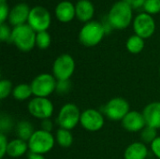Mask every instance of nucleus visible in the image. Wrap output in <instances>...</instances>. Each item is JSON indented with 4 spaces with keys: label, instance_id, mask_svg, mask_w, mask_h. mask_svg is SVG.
<instances>
[{
    "label": "nucleus",
    "instance_id": "nucleus-1",
    "mask_svg": "<svg viewBox=\"0 0 160 159\" xmlns=\"http://www.w3.org/2000/svg\"><path fill=\"white\" fill-rule=\"evenodd\" d=\"M132 7L123 0L116 2L111 7L108 14V22L114 29H125L132 21Z\"/></svg>",
    "mask_w": 160,
    "mask_h": 159
},
{
    "label": "nucleus",
    "instance_id": "nucleus-2",
    "mask_svg": "<svg viewBox=\"0 0 160 159\" xmlns=\"http://www.w3.org/2000/svg\"><path fill=\"white\" fill-rule=\"evenodd\" d=\"M37 33L28 24H22L12 29L11 40L22 52H29L36 46Z\"/></svg>",
    "mask_w": 160,
    "mask_h": 159
},
{
    "label": "nucleus",
    "instance_id": "nucleus-3",
    "mask_svg": "<svg viewBox=\"0 0 160 159\" xmlns=\"http://www.w3.org/2000/svg\"><path fill=\"white\" fill-rule=\"evenodd\" d=\"M106 34L104 25L96 21L86 22L79 33V40L85 47H94L98 45Z\"/></svg>",
    "mask_w": 160,
    "mask_h": 159
},
{
    "label": "nucleus",
    "instance_id": "nucleus-4",
    "mask_svg": "<svg viewBox=\"0 0 160 159\" xmlns=\"http://www.w3.org/2000/svg\"><path fill=\"white\" fill-rule=\"evenodd\" d=\"M28 142L29 151L44 155L49 153L54 146V138L51 132L39 129L33 133Z\"/></svg>",
    "mask_w": 160,
    "mask_h": 159
},
{
    "label": "nucleus",
    "instance_id": "nucleus-5",
    "mask_svg": "<svg viewBox=\"0 0 160 159\" xmlns=\"http://www.w3.org/2000/svg\"><path fill=\"white\" fill-rule=\"evenodd\" d=\"M56 79L49 73H42L34 78L30 83L33 95L37 97H47L55 91Z\"/></svg>",
    "mask_w": 160,
    "mask_h": 159
},
{
    "label": "nucleus",
    "instance_id": "nucleus-6",
    "mask_svg": "<svg viewBox=\"0 0 160 159\" xmlns=\"http://www.w3.org/2000/svg\"><path fill=\"white\" fill-rule=\"evenodd\" d=\"M81 114L82 113L77 105L67 103L60 109L56 122L61 128L71 130L80 123Z\"/></svg>",
    "mask_w": 160,
    "mask_h": 159
},
{
    "label": "nucleus",
    "instance_id": "nucleus-7",
    "mask_svg": "<svg viewBox=\"0 0 160 159\" xmlns=\"http://www.w3.org/2000/svg\"><path fill=\"white\" fill-rule=\"evenodd\" d=\"M75 71V61L68 53L58 56L52 65V75L57 81L69 80Z\"/></svg>",
    "mask_w": 160,
    "mask_h": 159
},
{
    "label": "nucleus",
    "instance_id": "nucleus-8",
    "mask_svg": "<svg viewBox=\"0 0 160 159\" xmlns=\"http://www.w3.org/2000/svg\"><path fill=\"white\" fill-rule=\"evenodd\" d=\"M27 24L36 32H42L47 31L51 24V14L47 8L37 6L31 8Z\"/></svg>",
    "mask_w": 160,
    "mask_h": 159
},
{
    "label": "nucleus",
    "instance_id": "nucleus-9",
    "mask_svg": "<svg viewBox=\"0 0 160 159\" xmlns=\"http://www.w3.org/2000/svg\"><path fill=\"white\" fill-rule=\"evenodd\" d=\"M105 115L112 121H122L130 112L128 102L123 97H113L107 102L103 110Z\"/></svg>",
    "mask_w": 160,
    "mask_h": 159
},
{
    "label": "nucleus",
    "instance_id": "nucleus-10",
    "mask_svg": "<svg viewBox=\"0 0 160 159\" xmlns=\"http://www.w3.org/2000/svg\"><path fill=\"white\" fill-rule=\"evenodd\" d=\"M28 112L35 118L40 120L50 119L53 112V104L47 97H35L28 103Z\"/></svg>",
    "mask_w": 160,
    "mask_h": 159
},
{
    "label": "nucleus",
    "instance_id": "nucleus-11",
    "mask_svg": "<svg viewBox=\"0 0 160 159\" xmlns=\"http://www.w3.org/2000/svg\"><path fill=\"white\" fill-rule=\"evenodd\" d=\"M133 29L135 35L144 38L152 37L156 30V22L152 15L142 12L136 16L133 22Z\"/></svg>",
    "mask_w": 160,
    "mask_h": 159
},
{
    "label": "nucleus",
    "instance_id": "nucleus-12",
    "mask_svg": "<svg viewBox=\"0 0 160 159\" xmlns=\"http://www.w3.org/2000/svg\"><path fill=\"white\" fill-rule=\"evenodd\" d=\"M104 123L105 120L103 114L95 109L85 110L81 114L80 124L87 131H98L103 127Z\"/></svg>",
    "mask_w": 160,
    "mask_h": 159
},
{
    "label": "nucleus",
    "instance_id": "nucleus-13",
    "mask_svg": "<svg viewBox=\"0 0 160 159\" xmlns=\"http://www.w3.org/2000/svg\"><path fill=\"white\" fill-rule=\"evenodd\" d=\"M122 126L129 132H138L142 131L146 127V123L142 113L137 111H132L124 117L122 120Z\"/></svg>",
    "mask_w": 160,
    "mask_h": 159
},
{
    "label": "nucleus",
    "instance_id": "nucleus-14",
    "mask_svg": "<svg viewBox=\"0 0 160 159\" xmlns=\"http://www.w3.org/2000/svg\"><path fill=\"white\" fill-rule=\"evenodd\" d=\"M31 8L24 3H20L13 7L8 15V21L11 25L14 27L25 24V22L28 21L29 13Z\"/></svg>",
    "mask_w": 160,
    "mask_h": 159
},
{
    "label": "nucleus",
    "instance_id": "nucleus-15",
    "mask_svg": "<svg viewBox=\"0 0 160 159\" xmlns=\"http://www.w3.org/2000/svg\"><path fill=\"white\" fill-rule=\"evenodd\" d=\"M143 117L146 126L160 129V102H152L143 110Z\"/></svg>",
    "mask_w": 160,
    "mask_h": 159
},
{
    "label": "nucleus",
    "instance_id": "nucleus-16",
    "mask_svg": "<svg viewBox=\"0 0 160 159\" xmlns=\"http://www.w3.org/2000/svg\"><path fill=\"white\" fill-rule=\"evenodd\" d=\"M55 16L62 22H68L76 16L75 6L69 1H62L55 7Z\"/></svg>",
    "mask_w": 160,
    "mask_h": 159
},
{
    "label": "nucleus",
    "instance_id": "nucleus-17",
    "mask_svg": "<svg viewBox=\"0 0 160 159\" xmlns=\"http://www.w3.org/2000/svg\"><path fill=\"white\" fill-rule=\"evenodd\" d=\"M76 17L83 22H88L94 16L95 8L91 1L79 0L75 5Z\"/></svg>",
    "mask_w": 160,
    "mask_h": 159
},
{
    "label": "nucleus",
    "instance_id": "nucleus-18",
    "mask_svg": "<svg viewBox=\"0 0 160 159\" xmlns=\"http://www.w3.org/2000/svg\"><path fill=\"white\" fill-rule=\"evenodd\" d=\"M148 155V149L145 143L138 142L128 146L124 153L125 159H145Z\"/></svg>",
    "mask_w": 160,
    "mask_h": 159
},
{
    "label": "nucleus",
    "instance_id": "nucleus-19",
    "mask_svg": "<svg viewBox=\"0 0 160 159\" xmlns=\"http://www.w3.org/2000/svg\"><path fill=\"white\" fill-rule=\"evenodd\" d=\"M28 149H29L28 142L18 138V139L12 140L8 142V149H7V155L12 158L21 157L27 152Z\"/></svg>",
    "mask_w": 160,
    "mask_h": 159
},
{
    "label": "nucleus",
    "instance_id": "nucleus-20",
    "mask_svg": "<svg viewBox=\"0 0 160 159\" xmlns=\"http://www.w3.org/2000/svg\"><path fill=\"white\" fill-rule=\"evenodd\" d=\"M34 132L35 131L32 124L26 120L20 121L16 126V133L18 135V138L25 142H28L30 140Z\"/></svg>",
    "mask_w": 160,
    "mask_h": 159
},
{
    "label": "nucleus",
    "instance_id": "nucleus-21",
    "mask_svg": "<svg viewBox=\"0 0 160 159\" xmlns=\"http://www.w3.org/2000/svg\"><path fill=\"white\" fill-rule=\"evenodd\" d=\"M32 95H33V92H32L31 85L27 83H20L16 85L12 91L13 97L20 101L28 99Z\"/></svg>",
    "mask_w": 160,
    "mask_h": 159
},
{
    "label": "nucleus",
    "instance_id": "nucleus-22",
    "mask_svg": "<svg viewBox=\"0 0 160 159\" xmlns=\"http://www.w3.org/2000/svg\"><path fill=\"white\" fill-rule=\"evenodd\" d=\"M55 138H56L57 143L64 148L70 147L73 143V136L70 130H68L65 128L60 127L59 129H57Z\"/></svg>",
    "mask_w": 160,
    "mask_h": 159
},
{
    "label": "nucleus",
    "instance_id": "nucleus-23",
    "mask_svg": "<svg viewBox=\"0 0 160 159\" xmlns=\"http://www.w3.org/2000/svg\"><path fill=\"white\" fill-rule=\"evenodd\" d=\"M144 48V40L142 37L133 35L127 40V49L131 53H139Z\"/></svg>",
    "mask_w": 160,
    "mask_h": 159
},
{
    "label": "nucleus",
    "instance_id": "nucleus-24",
    "mask_svg": "<svg viewBox=\"0 0 160 159\" xmlns=\"http://www.w3.org/2000/svg\"><path fill=\"white\" fill-rule=\"evenodd\" d=\"M158 138V129L146 126L141 131V140L143 143H152Z\"/></svg>",
    "mask_w": 160,
    "mask_h": 159
},
{
    "label": "nucleus",
    "instance_id": "nucleus-25",
    "mask_svg": "<svg viewBox=\"0 0 160 159\" xmlns=\"http://www.w3.org/2000/svg\"><path fill=\"white\" fill-rule=\"evenodd\" d=\"M51 36L47 31H42V32H38L37 33V37H36V45L42 50L47 49L50 45H51Z\"/></svg>",
    "mask_w": 160,
    "mask_h": 159
},
{
    "label": "nucleus",
    "instance_id": "nucleus-26",
    "mask_svg": "<svg viewBox=\"0 0 160 159\" xmlns=\"http://www.w3.org/2000/svg\"><path fill=\"white\" fill-rule=\"evenodd\" d=\"M146 13L153 15L160 12V0H146L143 5Z\"/></svg>",
    "mask_w": 160,
    "mask_h": 159
},
{
    "label": "nucleus",
    "instance_id": "nucleus-27",
    "mask_svg": "<svg viewBox=\"0 0 160 159\" xmlns=\"http://www.w3.org/2000/svg\"><path fill=\"white\" fill-rule=\"evenodd\" d=\"M13 88L12 83L8 80H1L0 81V98L5 99L10 94H12Z\"/></svg>",
    "mask_w": 160,
    "mask_h": 159
},
{
    "label": "nucleus",
    "instance_id": "nucleus-28",
    "mask_svg": "<svg viewBox=\"0 0 160 159\" xmlns=\"http://www.w3.org/2000/svg\"><path fill=\"white\" fill-rule=\"evenodd\" d=\"M13 127V121L8 115L2 114L0 118V131L5 134L6 132H9Z\"/></svg>",
    "mask_w": 160,
    "mask_h": 159
},
{
    "label": "nucleus",
    "instance_id": "nucleus-29",
    "mask_svg": "<svg viewBox=\"0 0 160 159\" xmlns=\"http://www.w3.org/2000/svg\"><path fill=\"white\" fill-rule=\"evenodd\" d=\"M71 89V82L69 80L66 81H57L56 82V88L55 91L59 95H66L68 94Z\"/></svg>",
    "mask_w": 160,
    "mask_h": 159
},
{
    "label": "nucleus",
    "instance_id": "nucleus-30",
    "mask_svg": "<svg viewBox=\"0 0 160 159\" xmlns=\"http://www.w3.org/2000/svg\"><path fill=\"white\" fill-rule=\"evenodd\" d=\"M11 33L12 30L9 29V27L8 26V24L4 23H0V39L2 41H8L11 40Z\"/></svg>",
    "mask_w": 160,
    "mask_h": 159
},
{
    "label": "nucleus",
    "instance_id": "nucleus-31",
    "mask_svg": "<svg viewBox=\"0 0 160 159\" xmlns=\"http://www.w3.org/2000/svg\"><path fill=\"white\" fill-rule=\"evenodd\" d=\"M8 142L5 134L0 133V157L4 158L5 155H7V149H8Z\"/></svg>",
    "mask_w": 160,
    "mask_h": 159
},
{
    "label": "nucleus",
    "instance_id": "nucleus-32",
    "mask_svg": "<svg viewBox=\"0 0 160 159\" xmlns=\"http://www.w3.org/2000/svg\"><path fill=\"white\" fill-rule=\"evenodd\" d=\"M9 8L7 3H1L0 4V22L4 23L7 18H8L9 15Z\"/></svg>",
    "mask_w": 160,
    "mask_h": 159
},
{
    "label": "nucleus",
    "instance_id": "nucleus-33",
    "mask_svg": "<svg viewBox=\"0 0 160 159\" xmlns=\"http://www.w3.org/2000/svg\"><path fill=\"white\" fill-rule=\"evenodd\" d=\"M151 149L154 155L160 159V137H158L152 143H151Z\"/></svg>",
    "mask_w": 160,
    "mask_h": 159
},
{
    "label": "nucleus",
    "instance_id": "nucleus-34",
    "mask_svg": "<svg viewBox=\"0 0 160 159\" xmlns=\"http://www.w3.org/2000/svg\"><path fill=\"white\" fill-rule=\"evenodd\" d=\"M123 1L128 4L132 8H140L142 7H143V5L146 0H123Z\"/></svg>",
    "mask_w": 160,
    "mask_h": 159
},
{
    "label": "nucleus",
    "instance_id": "nucleus-35",
    "mask_svg": "<svg viewBox=\"0 0 160 159\" xmlns=\"http://www.w3.org/2000/svg\"><path fill=\"white\" fill-rule=\"evenodd\" d=\"M40 127H41L42 130H45L47 132H51L53 128V124L50 119H45V120H41Z\"/></svg>",
    "mask_w": 160,
    "mask_h": 159
},
{
    "label": "nucleus",
    "instance_id": "nucleus-36",
    "mask_svg": "<svg viewBox=\"0 0 160 159\" xmlns=\"http://www.w3.org/2000/svg\"><path fill=\"white\" fill-rule=\"evenodd\" d=\"M27 159H45V157H43V155L29 152L27 155Z\"/></svg>",
    "mask_w": 160,
    "mask_h": 159
},
{
    "label": "nucleus",
    "instance_id": "nucleus-37",
    "mask_svg": "<svg viewBox=\"0 0 160 159\" xmlns=\"http://www.w3.org/2000/svg\"><path fill=\"white\" fill-rule=\"evenodd\" d=\"M1 3H7V0H0V4Z\"/></svg>",
    "mask_w": 160,
    "mask_h": 159
},
{
    "label": "nucleus",
    "instance_id": "nucleus-38",
    "mask_svg": "<svg viewBox=\"0 0 160 159\" xmlns=\"http://www.w3.org/2000/svg\"><path fill=\"white\" fill-rule=\"evenodd\" d=\"M7 159H8V158H7Z\"/></svg>",
    "mask_w": 160,
    "mask_h": 159
}]
</instances>
